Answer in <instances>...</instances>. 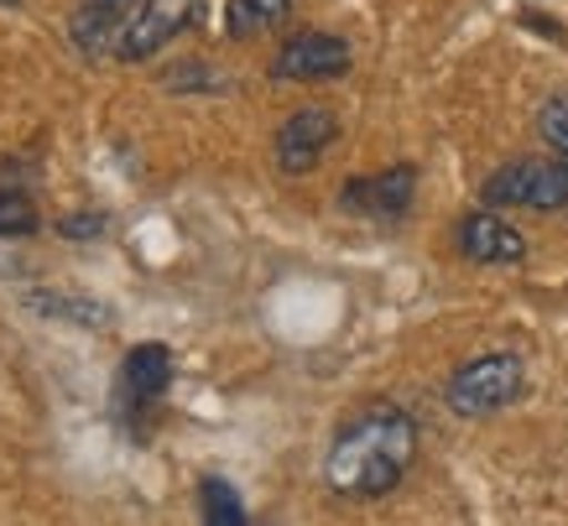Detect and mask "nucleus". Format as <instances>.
Instances as JSON below:
<instances>
[{"instance_id":"2","label":"nucleus","mask_w":568,"mask_h":526,"mask_svg":"<svg viewBox=\"0 0 568 526\" xmlns=\"http://www.w3.org/2000/svg\"><path fill=\"white\" fill-rule=\"evenodd\" d=\"M485 204L490 209H568V168L564 162H542V156H517L506 168L490 172L485 183Z\"/></svg>"},{"instance_id":"6","label":"nucleus","mask_w":568,"mask_h":526,"mask_svg":"<svg viewBox=\"0 0 568 526\" xmlns=\"http://www.w3.org/2000/svg\"><path fill=\"white\" fill-rule=\"evenodd\" d=\"M328 141H339V120L308 104V110H297V115L282 120V131H276V168L282 172H308L318 168V156L328 152Z\"/></svg>"},{"instance_id":"13","label":"nucleus","mask_w":568,"mask_h":526,"mask_svg":"<svg viewBox=\"0 0 568 526\" xmlns=\"http://www.w3.org/2000/svg\"><path fill=\"white\" fill-rule=\"evenodd\" d=\"M37 230V204L17 183H0V235H32Z\"/></svg>"},{"instance_id":"8","label":"nucleus","mask_w":568,"mask_h":526,"mask_svg":"<svg viewBox=\"0 0 568 526\" xmlns=\"http://www.w3.org/2000/svg\"><path fill=\"white\" fill-rule=\"evenodd\" d=\"M413 188H417L413 168H392V172H376V178H355L339 193V204L355 209V214H371V220H402L413 209Z\"/></svg>"},{"instance_id":"7","label":"nucleus","mask_w":568,"mask_h":526,"mask_svg":"<svg viewBox=\"0 0 568 526\" xmlns=\"http://www.w3.org/2000/svg\"><path fill=\"white\" fill-rule=\"evenodd\" d=\"M193 17H199V0H146V6H141V17H136V27H131L125 42H121V58L125 63L156 58V52L168 48V42H173Z\"/></svg>"},{"instance_id":"1","label":"nucleus","mask_w":568,"mask_h":526,"mask_svg":"<svg viewBox=\"0 0 568 526\" xmlns=\"http://www.w3.org/2000/svg\"><path fill=\"white\" fill-rule=\"evenodd\" d=\"M413 458H417V423L392 402H376V407H361L334 433L324 475L349 500H376V495L402 485Z\"/></svg>"},{"instance_id":"5","label":"nucleus","mask_w":568,"mask_h":526,"mask_svg":"<svg viewBox=\"0 0 568 526\" xmlns=\"http://www.w3.org/2000/svg\"><path fill=\"white\" fill-rule=\"evenodd\" d=\"M349 69V42L334 32H297L287 48L276 52L272 73L293 79V84H318V79H339Z\"/></svg>"},{"instance_id":"15","label":"nucleus","mask_w":568,"mask_h":526,"mask_svg":"<svg viewBox=\"0 0 568 526\" xmlns=\"http://www.w3.org/2000/svg\"><path fill=\"white\" fill-rule=\"evenodd\" d=\"M6 6H17V0H6Z\"/></svg>"},{"instance_id":"10","label":"nucleus","mask_w":568,"mask_h":526,"mask_svg":"<svg viewBox=\"0 0 568 526\" xmlns=\"http://www.w3.org/2000/svg\"><path fill=\"white\" fill-rule=\"evenodd\" d=\"M121 386H125V402H131V407L162 402V391L173 386V355H168V344H136V350L125 355Z\"/></svg>"},{"instance_id":"3","label":"nucleus","mask_w":568,"mask_h":526,"mask_svg":"<svg viewBox=\"0 0 568 526\" xmlns=\"http://www.w3.org/2000/svg\"><path fill=\"white\" fill-rule=\"evenodd\" d=\"M448 407L459 417H485V412H500L506 402L521 396V360L517 355H480L459 365L454 381H448Z\"/></svg>"},{"instance_id":"11","label":"nucleus","mask_w":568,"mask_h":526,"mask_svg":"<svg viewBox=\"0 0 568 526\" xmlns=\"http://www.w3.org/2000/svg\"><path fill=\"white\" fill-rule=\"evenodd\" d=\"M287 17H293V0H230L224 6V32L235 42H251V37L276 32Z\"/></svg>"},{"instance_id":"12","label":"nucleus","mask_w":568,"mask_h":526,"mask_svg":"<svg viewBox=\"0 0 568 526\" xmlns=\"http://www.w3.org/2000/svg\"><path fill=\"white\" fill-rule=\"evenodd\" d=\"M199 500H204V526H251V522H245L241 495L230 490L224 479H204Z\"/></svg>"},{"instance_id":"9","label":"nucleus","mask_w":568,"mask_h":526,"mask_svg":"<svg viewBox=\"0 0 568 526\" xmlns=\"http://www.w3.org/2000/svg\"><path fill=\"white\" fill-rule=\"evenodd\" d=\"M459 251L480 266H511L527 255V240L500 220V214H465L459 220Z\"/></svg>"},{"instance_id":"14","label":"nucleus","mask_w":568,"mask_h":526,"mask_svg":"<svg viewBox=\"0 0 568 526\" xmlns=\"http://www.w3.org/2000/svg\"><path fill=\"white\" fill-rule=\"evenodd\" d=\"M537 125H542L548 146L558 152V162L568 168V100H548V110L537 115Z\"/></svg>"},{"instance_id":"4","label":"nucleus","mask_w":568,"mask_h":526,"mask_svg":"<svg viewBox=\"0 0 568 526\" xmlns=\"http://www.w3.org/2000/svg\"><path fill=\"white\" fill-rule=\"evenodd\" d=\"M141 6H146V0H79V6H73V21H69L73 48L84 52V58H110V52L121 58V42H125V32L136 27Z\"/></svg>"}]
</instances>
